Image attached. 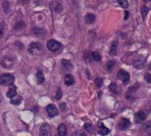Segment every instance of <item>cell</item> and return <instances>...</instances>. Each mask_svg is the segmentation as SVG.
<instances>
[{"mask_svg":"<svg viewBox=\"0 0 151 136\" xmlns=\"http://www.w3.org/2000/svg\"><path fill=\"white\" fill-rule=\"evenodd\" d=\"M58 134L59 136H67L68 135V129L64 124H61L58 127Z\"/></svg>","mask_w":151,"mask_h":136,"instance_id":"cell-9","label":"cell"},{"mask_svg":"<svg viewBox=\"0 0 151 136\" xmlns=\"http://www.w3.org/2000/svg\"><path fill=\"white\" fill-rule=\"evenodd\" d=\"M99 133H100V134H102V136H105V135L109 133V128H107L104 126V124L100 123L99 124Z\"/></svg>","mask_w":151,"mask_h":136,"instance_id":"cell-13","label":"cell"},{"mask_svg":"<svg viewBox=\"0 0 151 136\" xmlns=\"http://www.w3.org/2000/svg\"><path fill=\"white\" fill-rule=\"evenodd\" d=\"M61 97H62V92H61V88L58 87V89H57V91H56V93H55V96H54V98H55V100H59L61 99Z\"/></svg>","mask_w":151,"mask_h":136,"instance_id":"cell-29","label":"cell"},{"mask_svg":"<svg viewBox=\"0 0 151 136\" xmlns=\"http://www.w3.org/2000/svg\"><path fill=\"white\" fill-rule=\"evenodd\" d=\"M52 8H53L54 11L56 12V13H60V12H61V10H62L61 5L60 3H57V2H53V3H52Z\"/></svg>","mask_w":151,"mask_h":136,"instance_id":"cell-19","label":"cell"},{"mask_svg":"<svg viewBox=\"0 0 151 136\" xmlns=\"http://www.w3.org/2000/svg\"><path fill=\"white\" fill-rule=\"evenodd\" d=\"M24 27H25V22H19L18 23H16V24H15L13 29L16 30V31H19V30L23 29Z\"/></svg>","mask_w":151,"mask_h":136,"instance_id":"cell-21","label":"cell"},{"mask_svg":"<svg viewBox=\"0 0 151 136\" xmlns=\"http://www.w3.org/2000/svg\"><path fill=\"white\" fill-rule=\"evenodd\" d=\"M84 128H85L86 131H87L88 133H93V130H94V127L92 124H89V123H86L84 126Z\"/></svg>","mask_w":151,"mask_h":136,"instance_id":"cell-24","label":"cell"},{"mask_svg":"<svg viewBox=\"0 0 151 136\" xmlns=\"http://www.w3.org/2000/svg\"><path fill=\"white\" fill-rule=\"evenodd\" d=\"M84 59H85V61L87 63H90L93 60L92 58V53H90L89 51H86L85 53V55H84Z\"/></svg>","mask_w":151,"mask_h":136,"instance_id":"cell-22","label":"cell"},{"mask_svg":"<svg viewBox=\"0 0 151 136\" xmlns=\"http://www.w3.org/2000/svg\"><path fill=\"white\" fill-rule=\"evenodd\" d=\"M49 130H50L49 126L46 124H44L39 129V135L40 136H49Z\"/></svg>","mask_w":151,"mask_h":136,"instance_id":"cell-8","label":"cell"},{"mask_svg":"<svg viewBox=\"0 0 151 136\" xmlns=\"http://www.w3.org/2000/svg\"><path fill=\"white\" fill-rule=\"evenodd\" d=\"M32 30H33V33H34V35L38 37V38H44L45 35V30L43 29L34 27Z\"/></svg>","mask_w":151,"mask_h":136,"instance_id":"cell-12","label":"cell"},{"mask_svg":"<svg viewBox=\"0 0 151 136\" xmlns=\"http://www.w3.org/2000/svg\"><path fill=\"white\" fill-rule=\"evenodd\" d=\"M37 79H38V84H43L45 82V76H44V73L41 70L38 71V73H37Z\"/></svg>","mask_w":151,"mask_h":136,"instance_id":"cell-20","label":"cell"},{"mask_svg":"<svg viewBox=\"0 0 151 136\" xmlns=\"http://www.w3.org/2000/svg\"><path fill=\"white\" fill-rule=\"evenodd\" d=\"M144 1H145V2H146V1H148V0H144Z\"/></svg>","mask_w":151,"mask_h":136,"instance_id":"cell-39","label":"cell"},{"mask_svg":"<svg viewBox=\"0 0 151 136\" xmlns=\"http://www.w3.org/2000/svg\"><path fill=\"white\" fill-rule=\"evenodd\" d=\"M46 112H47V114L50 117H54V116H57L58 113H59L57 107L54 104H49L46 107Z\"/></svg>","mask_w":151,"mask_h":136,"instance_id":"cell-4","label":"cell"},{"mask_svg":"<svg viewBox=\"0 0 151 136\" xmlns=\"http://www.w3.org/2000/svg\"><path fill=\"white\" fill-rule=\"evenodd\" d=\"M61 44L54 39L48 40L47 42V48L49 51H51V52H56V51L61 49Z\"/></svg>","mask_w":151,"mask_h":136,"instance_id":"cell-2","label":"cell"},{"mask_svg":"<svg viewBox=\"0 0 151 136\" xmlns=\"http://www.w3.org/2000/svg\"><path fill=\"white\" fill-rule=\"evenodd\" d=\"M128 16H129V13H128V11H125V20H127V19H128Z\"/></svg>","mask_w":151,"mask_h":136,"instance_id":"cell-37","label":"cell"},{"mask_svg":"<svg viewBox=\"0 0 151 136\" xmlns=\"http://www.w3.org/2000/svg\"><path fill=\"white\" fill-rule=\"evenodd\" d=\"M61 65H62V67L64 68V69L67 70H73V64L69 60H65V59L61 60Z\"/></svg>","mask_w":151,"mask_h":136,"instance_id":"cell-11","label":"cell"},{"mask_svg":"<svg viewBox=\"0 0 151 136\" xmlns=\"http://www.w3.org/2000/svg\"><path fill=\"white\" fill-rule=\"evenodd\" d=\"M15 94H17V90H16V87L15 86H12L9 90H8V92L6 93V96L8 97V98H12V97H13Z\"/></svg>","mask_w":151,"mask_h":136,"instance_id":"cell-18","label":"cell"},{"mask_svg":"<svg viewBox=\"0 0 151 136\" xmlns=\"http://www.w3.org/2000/svg\"><path fill=\"white\" fill-rule=\"evenodd\" d=\"M0 103H1V100H0Z\"/></svg>","mask_w":151,"mask_h":136,"instance_id":"cell-40","label":"cell"},{"mask_svg":"<svg viewBox=\"0 0 151 136\" xmlns=\"http://www.w3.org/2000/svg\"><path fill=\"white\" fill-rule=\"evenodd\" d=\"M22 97L20 96V95H18V94H15L13 97H12L11 98V103L12 104H13V105H19V104H21V103H22Z\"/></svg>","mask_w":151,"mask_h":136,"instance_id":"cell-15","label":"cell"},{"mask_svg":"<svg viewBox=\"0 0 151 136\" xmlns=\"http://www.w3.org/2000/svg\"><path fill=\"white\" fill-rule=\"evenodd\" d=\"M85 21L87 24H92L95 21V15L93 14V13H88L86 15V18H85Z\"/></svg>","mask_w":151,"mask_h":136,"instance_id":"cell-16","label":"cell"},{"mask_svg":"<svg viewBox=\"0 0 151 136\" xmlns=\"http://www.w3.org/2000/svg\"><path fill=\"white\" fill-rule=\"evenodd\" d=\"M92 58L95 61H100V59H102V56H100V54L98 52H93L92 53Z\"/></svg>","mask_w":151,"mask_h":136,"instance_id":"cell-23","label":"cell"},{"mask_svg":"<svg viewBox=\"0 0 151 136\" xmlns=\"http://www.w3.org/2000/svg\"><path fill=\"white\" fill-rule=\"evenodd\" d=\"M64 83L66 86H73V84H75V77L73 75L71 74H67L64 77Z\"/></svg>","mask_w":151,"mask_h":136,"instance_id":"cell-7","label":"cell"},{"mask_svg":"<svg viewBox=\"0 0 151 136\" xmlns=\"http://www.w3.org/2000/svg\"><path fill=\"white\" fill-rule=\"evenodd\" d=\"M117 45H118V42L117 41H115L113 42V44L111 45V47H110V51L109 53L111 55H116V52H117Z\"/></svg>","mask_w":151,"mask_h":136,"instance_id":"cell-17","label":"cell"},{"mask_svg":"<svg viewBox=\"0 0 151 136\" xmlns=\"http://www.w3.org/2000/svg\"><path fill=\"white\" fill-rule=\"evenodd\" d=\"M33 2H34L36 5H40L43 2V0H33Z\"/></svg>","mask_w":151,"mask_h":136,"instance_id":"cell-36","label":"cell"},{"mask_svg":"<svg viewBox=\"0 0 151 136\" xmlns=\"http://www.w3.org/2000/svg\"><path fill=\"white\" fill-rule=\"evenodd\" d=\"M141 15H142V17H143V19L145 20V18L147 17V14H148V8L146 6H143L141 7Z\"/></svg>","mask_w":151,"mask_h":136,"instance_id":"cell-26","label":"cell"},{"mask_svg":"<svg viewBox=\"0 0 151 136\" xmlns=\"http://www.w3.org/2000/svg\"><path fill=\"white\" fill-rule=\"evenodd\" d=\"M70 136H87L86 133L85 132H82V131H76L74 132Z\"/></svg>","mask_w":151,"mask_h":136,"instance_id":"cell-30","label":"cell"},{"mask_svg":"<svg viewBox=\"0 0 151 136\" xmlns=\"http://www.w3.org/2000/svg\"><path fill=\"white\" fill-rule=\"evenodd\" d=\"M109 88H110V91L113 92V93H115L117 92V90H116L117 87H116V86L115 84H110V86H109Z\"/></svg>","mask_w":151,"mask_h":136,"instance_id":"cell-34","label":"cell"},{"mask_svg":"<svg viewBox=\"0 0 151 136\" xmlns=\"http://www.w3.org/2000/svg\"><path fill=\"white\" fill-rule=\"evenodd\" d=\"M117 3H118L123 8L126 9L128 8V2H127V0H117Z\"/></svg>","mask_w":151,"mask_h":136,"instance_id":"cell-28","label":"cell"},{"mask_svg":"<svg viewBox=\"0 0 151 136\" xmlns=\"http://www.w3.org/2000/svg\"><path fill=\"white\" fill-rule=\"evenodd\" d=\"M38 49V50H41L42 49V45L40 43H31L30 45L29 46V52L30 54L33 53V50Z\"/></svg>","mask_w":151,"mask_h":136,"instance_id":"cell-14","label":"cell"},{"mask_svg":"<svg viewBox=\"0 0 151 136\" xmlns=\"http://www.w3.org/2000/svg\"><path fill=\"white\" fill-rule=\"evenodd\" d=\"M145 79H146L148 83H151V75H150V74H146V75H145Z\"/></svg>","mask_w":151,"mask_h":136,"instance_id":"cell-35","label":"cell"},{"mask_svg":"<svg viewBox=\"0 0 151 136\" xmlns=\"http://www.w3.org/2000/svg\"><path fill=\"white\" fill-rule=\"evenodd\" d=\"M3 8H4V10H5V13H8L9 12V10H10V4H9V2H7V1H5L4 3H3Z\"/></svg>","mask_w":151,"mask_h":136,"instance_id":"cell-31","label":"cell"},{"mask_svg":"<svg viewBox=\"0 0 151 136\" xmlns=\"http://www.w3.org/2000/svg\"><path fill=\"white\" fill-rule=\"evenodd\" d=\"M143 130L148 133V134H151V122H148L143 126Z\"/></svg>","mask_w":151,"mask_h":136,"instance_id":"cell-27","label":"cell"},{"mask_svg":"<svg viewBox=\"0 0 151 136\" xmlns=\"http://www.w3.org/2000/svg\"><path fill=\"white\" fill-rule=\"evenodd\" d=\"M131 126V122L127 119V118H122L121 121L118 124V128L121 131H125L126 129H128Z\"/></svg>","mask_w":151,"mask_h":136,"instance_id":"cell-6","label":"cell"},{"mask_svg":"<svg viewBox=\"0 0 151 136\" xmlns=\"http://www.w3.org/2000/svg\"><path fill=\"white\" fill-rule=\"evenodd\" d=\"M117 78L120 79L123 82V84H128V82L130 80V76L126 71L121 70L118 71V73H117Z\"/></svg>","mask_w":151,"mask_h":136,"instance_id":"cell-3","label":"cell"},{"mask_svg":"<svg viewBox=\"0 0 151 136\" xmlns=\"http://www.w3.org/2000/svg\"><path fill=\"white\" fill-rule=\"evenodd\" d=\"M13 81H14V77L12 74L6 73L0 77V84L4 86H11V84H13Z\"/></svg>","mask_w":151,"mask_h":136,"instance_id":"cell-1","label":"cell"},{"mask_svg":"<svg viewBox=\"0 0 151 136\" xmlns=\"http://www.w3.org/2000/svg\"><path fill=\"white\" fill-rule=\"evenodd\" d=\"M115 61H113V60H111V61H109L108 62H107V65H106V68H107V70H109V71H111L112 70V69L114 68V66H115Z\"/></svg>","mask_w":151,"mask_h":136,"instance_id":"cell-25","label":"cell"},{"mask_svg":"<svg viewBox=\"0 0 151 136\" xmlns=\"http://www.w3.org/2000/svg\"><path fill=\"white\" fill-rule=\"evenodd\" d=\"M148 70H151V64H149V65H148Z\"/></svg>","mask_w":151,"mask_h":136,"instance_id":"cell-38","label":"cell"},{"mask_svg":"<svg viewBox=\"0 0 151 136\" xmlns=\"http://www.w3.org/2000/svg\"><path fill=\"white\" fill-rule=\"evenodd\" d=\"M146 65V59L144 57H140V58H137L135 61H133V66L135 69H138V70H141L145 67Z\"/></svg>","mask_w":151,"mask_h":136,"instance_id":"cell-5","label":"cell"},{"mask_svg":"<svg viewBox=\"0 0 151 136\" xmlns=\"http://www.w3.org/2000/svg\"><path fill=\"white\" fill-rule=\"evenodd\" d=\"M146 117H147V116L143 111H139L135 115V122L136 123H141V122H142L146 119Z\"/></svg>","mask_w":151,"mask_h":136,"instance_id":"cell-10","label":"cell"},{"mask_svg":"<svg viewBox=\"0 0 151 136\" xmlns=\"http://www.w3.org/2000/svg\"><path fill=\"white\" fill-rule=\"evenodd\" d=\"M4 33H5V24L4 22H1L0 23V38L3 37Z\"/></svg>","mask_w":151,"mask_h":136,"instance_id":"cell-32","label":"cell"},{"mask_svg":"<svg viewBox=\"0 0 151 136\" xmlns=\"http://www.w3.org/2000/svg\"><path fill=\"white\" fill-rule=\"evenodd\" d=\"M95 84H96V86L98 87H100V86H102V79L100 78V77L96 78L95 79Z\"/></svg>","mask_w":151,"mask_h":136,"instance_id":"cell-33","label":"cell"}]
</instances>
